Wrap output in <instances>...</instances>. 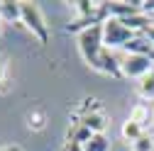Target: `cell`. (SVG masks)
I'll return each instance as SVG.
<instances>
[{
  "mask_svg": "<svg viewBox=\"0 0 154 151\" xmlns=\"http://www.w3.org/2000/svg\"><path fill=\"white\" fill-rule=\"evenodd\" d=\"M103 49H105L103 46V25H93V27L79 32V51L91 68L98 64V56Z\"/></svg>",
  "mask_w": 154,
  "mask_h": 151,
  "instance_id": "cell-1",
  "label": "cell"
},
{
  "mask_svg": "<svg viewBox=\"0 0 154 151\" xmlns=\"http://www.w3.org/2000/svg\"><path fill=\"white\" fill-rule=\"evenodd\" d=\"M20 10H22V25L39 39V44L44 46L49 42V27L44 22V15L39 10L37 3H20Z\"/></svg>",
  "mask_w": 154,
  "mask_h": 151,
  "instance_id": "cell-2",
  "label": "cell"
},
{
  "mask_svg": "<svg viewBox=\"0 0 154 151\" xmlns=\"http://www.w3.org/2000/svg\"><path fill=\"white\" fill-rule=\"evenodd\" d=\"M130 39H134V32H132L130 27H125L120 20L108 17V20L103 22V46H105V49L125 46Z\"/></svg>",
  "mask_w": 154,
  "mask_h": 151,
  "instance_id": "cell-3",
  "label": "cell"
},
{
  "mask_svg": "<svg viewBox=\"0 0 154 151\" xmlns=\"http://www.w3.org/2000/svg\"><path fill=\"white\" fill-rule=\"evenodd\" d=\"M120 71L122 78H142V76L154 71V61L147 56H137V54H127L120 61Z\"/></svg>",
  "mask_w": 154,
  "mask_h": 151,
  "instance_id": "cell-4",
  "label": "cell"
},
{
  "mask_svg": "<svg viewBox=\"0 0 154 151\" xmlns=\"http://www.w3.org/2000/svg\"><path fill=\"white\" fill-rule=\"evenodd\" d=\"M93 71L105 73V76H112V78H122L120 61L115 59V54H112L110 49H103V51H100V56H98V64L93 66Z\"/></svg>",
  "mask_w": 154,
  "mask_h": 151,
  "instance_id": "cell-5",
  "label": "cell"
},
{
  "mask_svg": "<svg viewBox=\"0 0 154 151\" xmlns=\"http://www.w3.org/2000/svg\"><path fill=\"white\" fill-rule=\"evenodd\" d=\"M105 12L108 17H115V20H127V17L142 12V3H137V0H132V3H105Z\"/></svg>",
  "mask_w": 154,
  "mask_h": 151,
  "instance_id": "cell-6",
  "label": "cell"
},
{
  "mask_svg": "<svg viewBox=\"0 0 154 151\" xmlns=\"http://www.w3.org/2000/svg\"><path fill=\"white\" fill-rule=\"evenodd\" d=\"M127 54H137V56H147V59L154 61V44L147 39L144 34H134V39H130L125 46H122Z\"/></svg>",
  "mask_w": 154,
  "mask_h": 151,
  "instance_id": "cell-7",
  "label": "cell"
},
{
  "mask_svg": "<svg viewBox=\"0 0 154 151\" xmlns=\"http://www.w3.org/2000/svg\"><path fill=\"white\" fill-rule=\"evenodd\" d=\"M0 20L3 22H22V10H20V3L15 0H0Z\"/></svg>",
  "mask_w": 154,
  "mask_h": 151,
  "instance_id": "cell-8",
  "label": "cell"
},
{
  "mask_svg": "<svg viewBox=\"0 0 154 151\" xmlns=\"http://www.w3.org/2000/svg\"><path fill=\"white\" fill-rule=\"evenodd\" d=\"M91 137H93V132H91L88 127H83L81 120H76V122L71 124V129H69V134H66V141H69V144H81V146H83Z\"/></svg>",
  "mask_w": 154,
  "mask_h": 151,
  "instance_id": "cell-9",
  "label": "cell"
},
{
  "mask_svg": "<svg viewBox=\"0 0 154 151\" xmlns=\"http://www.w3.org/2000/svg\"><path fill=\"white\" fill-rule=\"evenodd\" d=\"M81 124L88 127L93 134H103V129H105V112H103V107L91 112V115H86V117H81Z\"/></svg>",
  "mask_w": 154,
  "mask_h": 151,
  "instance_id": "cell-10",
  "label": "cell"
},
{
  "mask_svg": "<svg viewBox=\"0 0 154 151\" xmlns=\"http://www.w3.org/2000/svg\"><path fill=\"white\" fill-rule=\"evenodd\" d=\"M137 93H140V98H144V100H154V71L140 78Z\"/></svg>",
  "mask_w": 154,
  "mask_h": 151,
  "instance_id": "cell-11",
  "label": "cell"
},
{
  "mask_svg": "<svg viewBox=\"0 0 154 151\" xmlns=\"http://www.w3.org/2000/svg\"><path fill=\"white\" fill-rule=\"evenodd\" d=\"M81 149L83 151H110V139L105 134H93Z\"/></svg>",
  "mask_w": 154,
  "mask_h": 151,
  "instance_id": "cell-12",
  "label": "cell"
},
{
  "mask_svg": "<svg viewBox=\"0 0 154 151\" xmlns=\"http://www.w3.org/2000/svg\"><path fill=\"white\" fill-rule=\"evenodd\" d=\"M142 134H144V127L137 124L134 120H127V122L122 124V137H125L127 141H137Z\"/></svg>",
  "mask_w": 154,
  "mask_h": 151,
  "instance_id": "cell-13",
  "label": "cell"
},
{
  "mask_svg": "<svg viewBox=\"0 0 154 151\" xmlns=\"http://www.w3.org/2000/svg\"><path fill=\"white\" fill-rule=\"evenodd\" d=\"M27 127H29L32 132H42V129L47 127L44 112H42V110H32V112H27Z\"/></svg>",
  "mask_w": 154,
  "mask_h": 151,
  "instance_id": "cell-14",
  "label": "cell"
},
{
  "mask_svg": "<svg viewBox=\"0 0 154 151\" xmlns=\"http://www.w3.org/2000/svg\"><path fill=\"white\" fill-rule=\"evenodd\" d=\"M10 90V83H8V56L0 54V95H5Z\"/></svg>",
  "mask_w": 154,
  "mask_h": 151,
  "instance_id": "cell-15",
  "label": "cell"
},
{
  "mask_svg": "<svg viewBox=\"0 0 154 151\" xmlns=\"http://www.w3.org/2000/svg\"><path fill=\"white\" fill-rule=\"evenodd\" d=\"M132 151H154V137L142 134L137 141H132Z\"/></svg>",
  "mask_w": 154,
  "mask_h": 151,
  "instance_id": "cell-16",
  "label": "cell"
},
{
  "mask_svg": "<svg viewBox=\"0 0 154 151\" xmlns=\"http://www.w3.org/2000/svg\"><path fill=\"white\" fill-rule=\"evenodd\" d=\"M130 120H134V122H137V124H147L149 122V112H147V107L144 105H137V107H134L132 110V115H130Z\"/></svg>",
  "mask_w": 154,
  "mask_h": 151,
  "instance_id": "cell-17",
  "label": "cell"
},
{
  "mask_svg": "<svg viewBox=\"0 0 154 151\" xmlns=\"http://www.w3.org/2000/svg\"><path fill=\"white\" fill-rule=\"evenodd\" d=\"M142 12H144L147 17L154 15V0H144V3H142Z\"/></svg>",
  "mask_w": 154,
  "mask_h": 151,
  "instance_id": "cell-18",
  "label": "cell"
},
{
  "mask_svg": "<svg viewBox=\"0 0 154 151\" xmlns=\"http://www.w3.org/2000/svg\"><path fill=\"white\" fill-rule=\"evenodd\" d=\"M142 34H144V37H147V39H149V42L154 44V25H149V27H147V29H144Z\"/></svg>",
  "mask_w": 154,
  "mask_h": 151,
  "instance_id": "cell-19",
  "label": "cell"
},
{
  "mask_svg": "<svg viewBox=\"0 0 154 151\" xmlns=\"http://www.w3.org/2000/svg\"><path fill=\"white\" fill-rule=\"evenodd\" d=\"M61 151H83V149H81V144H69V141H66Z\"/></svg>",
  "mask_w": 154,
  "mask_h": 151,
  "instance_id": "cell-20",
  "label": "cell"
},
{
  "mask_svg": "<svg viewBox=\"0 0 154 151\" xmlns=\"http://www.w3.org/2000/svg\"><path fill=\"white\" fill-rule=\"evenodd\" d=\"M0 151H22L20 144H8V146H0Z\"/></svg>",
  "mask_w": 154,
  "mask_h": 151,
  "instance_id": "cell-21",
  "label": "cell"
},
{
  "mask_svg": "<svg viewBox=\"0 0 154 151\" xmlns=\"http://www.w3.org/2000/svg\"><path fill=\"white\" fill-rule=\"evenodd\" d=\"M0 34H3V20H0Z\"/></svg>",
  "mask_w": 154,
  "mask_h": 151,
  "instance_id": "cell-22",
  "label": "cell"
}]
</instances>
